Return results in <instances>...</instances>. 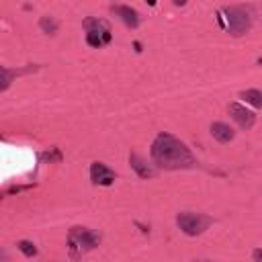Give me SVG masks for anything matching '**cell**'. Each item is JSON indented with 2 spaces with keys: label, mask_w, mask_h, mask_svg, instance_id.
I'll return each mask as SVG.
<instances>
[{
  "label": "cell",
  "mask_w": 262,
  "mask_h": 262,
  "mask_svg": "<svg viewBox=\"0 0 262 262\" xmlns=\"http://www.w3.org/2000/svg\"><path fill=\"white\" fill-rule=\"evenodd\" d=\"M129 164H131V168L135 170V174H137L139 178H143V180L156 176V172H154V170L145 164V160H143L141 156H137V154H131V156H129Z\"/></svg>",
  "instance_id": "30bf717a"
},
{
  "label": "cell",
  "mask_w": 262,
  "mask_h": 262,
  "mask_svg": "<svg viewBox=\"0 0 262 262\" xmlns=\"http://www.w3.org/2000/svg\"><path fill=\"white\" fill-rule=\"evenodd\" d=\"M256 63H258V66H262V55L258 57V61H256Z\"/></svg>",
  "instance_id": "e0dca14e"
},
{
  "label": "cell",
  "mask_w": 262,
  "mask_h": 262,
  "mask_svg": "<svg viewBox=\"0 0 262 262\" xmlns=\"http://www.w3.org/2000/svg\"><path fill=\"white\" fill-rule=\"evenodd\" d=\"M84 29H86V43L90 45V47H102V45H106L111 39H113V35H111V29H108V25L104 23V20H100V18H94V16H88V18H84Z\"/></svg>",
  "instance_id": "277c9868"
},
{
  "label": "cell",
  "mask_w": 262,
  "mask_h": 262,
  "mask_svg": "<svg viewBox=\"0 0 262 262\" xmlns=\"http://www.w3.org/2000/svg\"><path fill=\"white\" fill-rule=\"evenodd\" d=\"M41 160L47 162V164H59V162L63 160V154H61L59 147H49L47 151L41 154Z\"/></svg>",
  "instance_id": "5bb4252c"
},
{
  "label": "cell",
  "mask_w": 262,
  "mask_h": 262,
  "mask_svg": "<svg viewBox=\"0 0 262 262\" xmlns=\"http://www.w3.org/2000/svg\"><path fill=\"white\" fill-rule=\"evenodd\" d=\"M68 244H70V250L74 254V250L78 248L80 252H88V250H94L98 244H100V235L88 227H72L70 233H68Z\"/></svg>",
  "instance_id": "5b68a950"
},
{
  "label": "cell",
  "mask_w": 262,
  "mask_h": 262,
  "mask_svg": "<svg viewBox=\"0 0 262 262\" xmlns=\"http://www.w3.org/2000/svg\"><path fill=\"white\" fill-rule=\"evenodd\" d=\"M115 178H117V174L106 164H102V162H92L90 164V180H92V184L111 186L115 182Z\"/></svg>",
  "instance_id": "52a82bcc"
},
{
  "label": "cell",
  "mask_w": 262,
  "mask_h": 262,
  "mask_svg": "<svg viewBox=\"0 0 262 262\" xmlns=\"http://www.w3.org/2000/svg\"><path fill=\"white\" fill-rule=\"evenodd\" d=\"M149 154L154 164L164 170H180V168H190L194 164V156L188 149V145L166 131L156 135Z\"/></svg>",
  "instance_id": "6da1fadb"
},
{
  "label": "cell",
  "mask_w": 262,
  "mask_h": 262,
  "mask_svg": "<svg viewBox=\"0 0 262 262\" xmlns=\"http://www.w3.org/2000/svg\"><path fill=\"white\" fill-rule=\"evenodd\" d=\"M16 248H18L27 258H35V256H37V246H35L33 242H29V239H20V242L16 244Z\"/></svg>",
  "instance_id": "9a60e30c"
},
{
  "label": "cell",
  "mask_w": 262,
  "mask_h": 262,
  "mask_svg": "<svg viewBox=\"0 0 262 262\" xmlns=\"http://www.w3.org/2000/svg\"><path fill=\"white\" fill-rule=\"evenodd\" d=\"M39 29H41L45 35H55V33H57V20H55L53 16L45 14V16L39 18Z\"/></svg>",
  "instance_id": "4fadbf2b"
},
{
  "label": "cell",
  "mask_w": 262,
  "mask_h": 262,
  "mask_svg": "<svg viewBox=\"0 0 262 262\" xmlns=\"http://www.w3.org/2000/svg\"><path fill=\"white\" fill-rule=\"evenodd\" d=\"M239 98H244L248 104H252V106H256V108H262V90H258V88L242 90V92H239Z\"/></svg>",
  "instance_id": "7c38bea8"
},
{
  "label": "cell",
  "mask_w": 262,
  "mask_h": 262,
  "mask_svg": "<svg viewBox=\"0 0 262 262\" xmlns=\"http://www.w3.org/2000/svg\"><path fill=\"white\" fill-rule=\"evenodd\" d=\"M194 262H211V260H194Z\"/></svg>",
  "instance_id": "ac0fdd59"
},
{
  "label": "cell",
  "mask_w": 262,
  "mask_h": 262,
  "mask_svg": "<svg viewBox=\"0 0 262 262\" xmlns=\"http://www.w3.org/2000/svg\"><path fill=\"white\" fill-rule=\"evenodd\" d=\"M221 12L225 14V27L229 31V35L233 37H242L250 31L252 27V16H250V10L242 4H229V6H223Z\"/></svg>",
  "instance_id": "7a4b0ae2"
},
{
  "label": "cell",
  "mask_w": 262,
  "mask_h": 262,
  "mask_svg": "<svg viewBox=\"0 0 262 262\" xmlns=\"http://www.w3.org/2000/svg\"><path fill=\"white\" fill-rule=\"evenodd\" d=\"M213 219L205 213H194V211H182L176 215V225L182 233L186 235H201L203 231L209 229Z\"/></svg>",
  "instance_id": "3957f363"
},
{
  "label": "cell",
  "mask_w": 262,
  "mask_h": 262,
  "mask_svg": "<svg viewBox=\"0 0 262 262\" xmlns=\"http://www.w3.org/2000/svg\"><path fill=\"white\" fill-rule=\"evenodd\" d=\"M111 10L125 23V27H129V29H137L139 27V12L135 8H131L129 4H113Z\"/></svg>",
  "instance_id": "ba28073f"
},
{
  "label": "cell",
  "mask_w": 262,
  "mask_h": 262,
  "mask_svg": "<svg viewBox=\"0 0 262 262\" xmlns=\"http://www.w3.org/2000/svg\"><path fill=\"white\" fill-rule=\"evenodd\" d=\"M252 258H254V262H262V248H256L252 252Z\"/></svg>",
  "instance_id": "2e32d148"
},
{
  "label": "cell",
  "mask_w": 262,
  "mask_h": 262,
  "mask_svg": "<svg viewBox=\"0 0 262 262\" xmlns=\"http://www.w3.org/2000/svg\"><path fill=\"white\" fill-rule=\"evenodd\" d=\"M227 111H229L231 119L239 125V129L248 131V129H252V127H254V123H256V115H254L250 108H246L244 104H239V102H229Z\"/></svg>",
  "instance_id": "8992f818"
},
{
  "label": "cell",
  "mask_w": 262,
  "mask_h": 262,
  "mask_svg": "<svg viewBox=\"0 0 262 262\" xmlns=\"http://www.w3.org/2000/svg\"><path fill=\"white\" fill-rule=\"evenodd\" d=\"M37 68H27V70H10L8 66H0V76H2V86H0V90L4 92V90H8V86L12 84V78H16V76H23V74H29V72H35Z\"/></svg>",
  "instance_id": "8fae6325"
},
{
  "label": "cell",
  "mask_w": 262,
  "mask_h": 262,
  "mask_svg": "<svg viewBox=\"0 0 262 262\" xmlns=\"http://www.w3.org/2000/svg\"><path fill=\"white\" fill-rule=\"evenodd\" d=\"M211 135H213V139H217L219 143H229V141L235 137V131H233L227 123L215 121V123H211Z\"/></svg>",
  "instance_id": "9c48e42d"
}]
</instances>
